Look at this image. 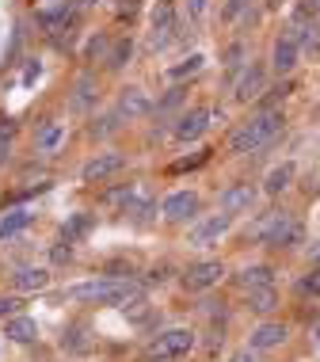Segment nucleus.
I'll return each instance as SVG.
<instances>
[{"label":"nucleus","mask_w":320,"mask_h":362,"mask_svg":"<svg viewBox=\"0 0 320 362\" xmlns=\"http://www.w3.org/2000/svg\"><path fill=\"white\" fill-rule=\"evenodd\" d=\"M61 301H76V305H107V309H126L145 301V282L138 279H119V275H100L88 282H73L61 290Z\"/></svg>","instance_id":"obj_1"},{"label":"nucleus","mask_w":320,"mask_h":362,"mask_svg":"<svg viewBox=\"0 0 320 362\" xmlns=\"http://www.w3.org/2000/svg\"><path fill=\"white\" fill-rule=\"evenodd\" d=\"M286 130V115L283 111H256L244 122H237L225 138V153L229 156H256L259 149L278 141V134Z\"/></svg>","instance_id":"obj_2"},{"label":"nucleus","mask_w":320,"mask_h":362,"mask_svg":"<svg viewBox=\"0 0 320 362\" xmlns=\"http://www.w3.org/2000/svg\"><path fill=\"white\" fill-rule=\"evenodd\" d=\"M244 237L251 244H259V248L290 252V248H297V244H305V221L278 206V210H267L259 221H251Z\"/></svg>","instance_id":"obj_3"},{"label":"nucleus","mask_w":320,"mask_h":362,"mask_svg":"<svg viewBox=\"0 0 320 362\" xmlns=\"http://www.w3.org/2000/svg\"><path fill=\"white\" fill-rule=\"evenodd\" d=\"M187 38H191V31H183L176 0H157L149 12V38H145L149 54H164L176 42H187Z\"/></svg>","instance_id":"obj_4"},{"label":"nucleus","mask_w":320,"mask_h":362,"mask_svg":"<svg viewBox=\"0 0 320 362\" xmlns=\"http://www.w3.org/2000/svg\"><path fill=\"white\" fill-rule=\"evenodd\" d=\"M198 347V332L187 328V325H176V328H164L145 344V358L149 362H172V358H187L191 351Z\"/></svg>","instance_id":"obj_5"},{"label":"nucleus","mask_w":320,"mask_h":362,"mask_svg":"<svg viewBox=\"0 0 320 362\" xmlns=\"http://www.w3.org/2000/svg\"><path fill=\"white\" fill-rule=\"evenodd\" d=\"M271 88V65H263V62H248L244 69H240V76L232 81V100L237 103H259V95H263Z\"/></svg>","instance_id":"obj_6"},{"label":"nucleus","mask_w":320,"mask_h":362,"mask_svg":"<svg viewBox=\"0 0 320 362\" xmlns=\"http://www.w3.org/2000/svg\"><path fill=\"white\" fill-rule=\"evenodd\" d=\"M160 218L168 225H195L202 218V194L198 191H172L168 199L160 202Z\"/></svg>","instance_id":"obj_7"},{"label":"nucleus","mask_w":320,"mask_h":362,"mask_svg":"<svg viewBox=\"0 0 320 362\" xmlns=\"http://www.w3.org/2000/svg\"><path fill=\"white\" fill-rule=\"evenodd\" d=\"M297 62H302V42H297V27L290 23L286 31H278L275 46H271V76H290L297 69Z\"/></svg>","instance_id":"obj_8"},{"label":"nucleus","mask_w":320,"mask_h":362,"mask_svg":"<svg viewBox=\"0 0 320 362\" xmlns=\"http://www.w3.org/2000/svg\"><path fill=\"white\" fill-rule=\"evenodd\" d=\"M221 279H225V263L221 259H195L179 271V286L187 293H206V290L218 286Z\"/></svg>","instance_id":"obj_9"},{"label":"nucleus","mask_w":320,"mask_h":362,"mask_svg":"<svg viewBox=\"0 0 320 362\" xmlns=\"http://www.w3.org/2000/svg\"><path fill=\"white\" fill-rule=\"evenodd\" d=\"M232 225H237V218L232 214H210V218H198L195 225L187 229V244L191 248H210V244H218V240H225L229 233H232Z\"/></svg>","instance_id":"obj_10"},{"label":"nucleus","mask_w":320,"mask_h":362,"mask_svg":"<svg viewBox=\"0 0 320 362\" xmlns=\"http://www.w3.org/2000/svg\"><path fill=\"white\" fill-rule=\"evenodd\" d=\"M126 164H130V156L119 153V149L95 153V156H88V160L81 164V183H107V180H114L119 172H126Z\"/></svg>","instance_id":"obj_11"},{"label":"nucleus","mask_w":320,"mask_h":362,"mask_svg":"<svg viewBox=\"0 0 320 362\" xmlns=\"http://www.w3.org/2000/svg\"><path fill=\"white\" fill-rule=\"evenodd\" d=\"M256 202H259V187H256V183H248V180L229 183V187L218 194V206L225 210V214H232V218L251 214V210H256Z\"/></svg>","instance_id":"obj_12"},{"label":"nucleus","mask_w":320,"mask_h":362,"mask_svg":"<svg viewBox=\"0 0 320 362\" xmlns=\"http://www.w3.org/2000/svg\"><path fill=\"white\" fill-rule=\"evenodd\" d=\"M210 119H213V111H210V107H191V111H183L179 119L172 122V138H176L179 145L198 141L202 134L210 130Z\"/></svg>","instance_id":"obj_13"},{"label":"nucleus","mask_w":320,"mask_h":362,"mask_svg":"<svg viewBox=\"0 0 320 362\" xmlns=\"http://www.w3.org/2000/svg\"><path fill=\"white\" fill-rule=\"evenodd\" d=\"M100 76H95L92 69H84L81 76L73 81V95H69V107L76 115H88V111H95L100 107Z\"/></svg>","instance_id":"obj_14"},{"label":"nucleus","mask_w":320,"mask_h":362,"mask_svg":"<svg viewBox=\"0 0 320 362\" xmlns=\"http://www.w3.org/2000/svg\"><path fill=\"white\" fill-rule=\"evenodd\" d=\"M114 111L122 115V122H134V119H145V115H153V100L145 95V88L130 84L119 92V100H114Z\"/></svg>","instance_id":"obj_15"},{"label":"nucleus","mask_w":320,"mask_h":362,"mask_svg":"<svg viewBox=\"0 0 320 362\" xmlns=\"http://www.w3.org/2000/svg\"><path fill=\"white\" fill-rule=\"evenodd\" d=\"M54 282L50 275V267H42V263H19V267L12 271V286L16 293H38V290H46Z\"/></svg>","instance_id":"obj_16"},{"label":"nucleus","mask_w":320,"mask_h":362,"mask_svg":"<svg viewBox=\"0 0 320 362\" xmlns=\"http://www.w3.org/2000/svg\"><path fill=\"white\" fill-rule=\"evenodd\" d=\"M286 339H290V325H283V320H263V325L251 328L248 347H256V351H278V347H286Z\"/></svg>","instance_id":"obj_17"},{"label":"nucleus","mask_w":320,"mask_h":362,"mask_svg":"<svg viewBox=\"0 0 320 362\" xmlns=\"http://www.w3.org/2000/svg\"><path fill=\"white\" fill-rule=\"evenodd\" d=\"M278 279V267H271V263H248V267H240L237 275H232V282H237V290H263V286H275Z\"/></svg>","instance_id":"obj_18"},{"label":"nucleus","mask_w":320,"mask_h":362,"mask_svg":"<svg viewBox=\"0 0 320 362\" xmlns=\"http://www.w3.org/2000/svg\"><path fill=\"white\" fill-rule=\"evenodd\" d=\"M294 180H297V164L294 160H283V164H275V168H267L263 175V191L267 199H278V194H286L290 187H294Z\"/></svg>","instance_id":"obj_19"},{"label":"nucleus","mask_w":320,"mask_h":362,"mask_svg":"<svg viewBox=\"0 0 320 362\" xmlns=\"http://www.w3.org/2000/svg\"><path fill=\"white\" fill-rule=\"evenodd\" d=\"M218 19H221V27H244L248 31L259 19V8H256V0H225Z\"/></svg>","instance_id":"obj_20"},{"label":"nucleus","mask_w":320,"mask_h":362,"mask_svg":"<svg viewBox=\"0 0 320 362\" xmlns=\"http://www.w3.org/2000/svg\"><path fill=\"white\" fill-rule=\"evenodd\" d=\"M92 347H95V336H92V328L84 325V320L65 325V332H61V351H69V355H88Z\"/></svg>","instance_id":"obj_21"},{"label":"nucleus","mask_w":320,"mask_h":362,"mask_svg":"<svg viewBox=\"0 0 320 362\" xmlns=\"http://www.w3.org/2000/svg\"><path fill=\"white\" fill-rule=\"evenodd\" d=\"M183 103H187V84H172L168 92H164L160 100L153 103V119H160V122H176Z\"/></svg>","instance_id":"obj_22"},{"label":"nucleus","mask_w":320,"mask_h":362,"mask_svg":"<svg viewBox=\"0 0 320 362\" xmlns=\"http://www.w3.org/2000/svg\"><path fill=\"white\" fill-rule=\"evenodd\" d=\"M251 62L248 57V38H232V42L221 50V65H225V84L232 88V81L240 76V69Z\"/></svg>","instance_id":"obj_23"},{"label":"nucleus","mask_w":320,"mask_h":362,"mask_svg":"<svg viewBox=\"0 0 320 362\" xmlns=\"http://www.w3.org/2000/svg\"><path fill=\"white\" fill-rule=\"evenodd\" d=\"M38 214L31 206H19V210H8L4 218H0V240H16L19 233H27L35 225Z\"/></svg>","instance_id":"obj_24"},{"label":"nucleus","mask_w":320,"mask_h":362,"mask_svg":"<svg viewBox=\"0 0 320 362\" xmlns=\"http://www.w3.org/2000/svg\"><path fill=\"white\" fill-rule=\"evenodd\" d=\"M4 339H12V344H38V325L35 317H27V313H19V317L4 320Z\"/></svg>","instance_id":"obj_25"},{"label":"nucleus","mask_w":320,"mask_h":362,"mask_svg":"<svg viewBox=\"0 0 320 362\" xmlns=\"http://www.w3.org/2000/svg\"><path fill=\"white\" fill-rule=\"evenodd\" d=\"M130 62H134V38L130 35H114V46H111V54H107L103 69L107 73H122Z\"/></svg>","instance_id":"obj_26"},{"label":"nucleus","mask_w":320,"mask_h":362,"mask_svg":"<svg viewBox=\"0 0 320 362\" xmlns=\"http://www.w3.org/2000/svg\"><path fill=\"white\" fill-rule=\"evenodd\" d=\"M111 46H114V35H111V31H95V35H88V42H84V50H81V62H84V65L107 62Z\"/></svg>","instance_id":"obj_27"},{"label":"nucleus","mask_w":320,"mask_h":362,"mask_svg":"<svg viewBox=\"0 0 320 362\" xmlns=\"http://www.w3.org/2000/svg\"><path fill=\"white\" fill-rule=\"evenodd\" d=\"M294 95V81L290 76H283L278 84H271L263 95H259V103H256V111H283V103Z\"/></svg>","instance_id":"obj_28"},{"label":"nucleus","mask_w":320,"mask_h":362,"mask_svg":"<svg viewBox=\"0 0 320 362\" xmlns=\"http://www.w3.org/2000/svg\"><path fill=\"white\" fill-rule=\"evenodd\" d=\"M278 305H283V290L278 286H263V290L248 293V309L256 313V317H267V313H275Z\"/></svg>","instance_id":"obj_29"},{"label":"nucleus","mask_w":320,"mask_h":362,"mask_svg":"<svg viewBox=\"0 0 320 362\" xmlns=\"http://www.w3.org/2000/svg\"><path fill=\"white\" fill-rule=\"evenodd\" d=\"M122 214H126L134 225H149V221H157V199H145V194L138 191L130 202H126Z\"/></svg>","instance_id":"obj_30"},{"label":"nucleus","mask_w":320,"mask_h":362,"mask_svg":"<svg viewBox=\"0 0 320 362\" xmlns=\"http://www.w3.org/2000/svg\"><path fill=\"white\" fill-rule=\"evenodd\" d=\"M61 141H65V122H46L42 130L35 134V149L42 156H54Z\"/></svg>","instance_id":"obj_31"},{"label":"nucleus","mask_w":320,"mask_h":362,"mask_svg":"<svg viewBox=\"0 0 320 362\" xmlns=\"http://www.w3.org/2000/svg\"><path fill=\"white\" fill-rule=\"evenodd\" d=\"M92 229H95V214H73V218L61 225V237L69 244H81L84 237H92Z\"/></svg>","instance_id":"obj_32"},{"label":"nucleus","mask_w":320,"mask_h":362,"mask_svg":"<svg viewBox=\"0 0 320 362\" xmlns=\"http://www.w3.org/2000/svg\"><path fill=\"white\" fill-rule=\"evenodd\" d=\"M294 293L302 301H320V267H316V263L305 271V275L294 279Z\"/></svg>","instance_id":"obj_33"},{"label":"nucleus","mask_w":320,"mask_h":362,"mask_svg":"<svg viewBox=\"0 0 320 362\" xmlns=\"http://www.w3.org/2000/svg\"><path fill=\"white\" fill-rule=\"evenodd\" d=\"M202 69H206V57H202V54H191V57H183L179 65H172V69H168V81H172V84H183V81H191V76H198Z\"/></svg>","instance_id":"obj_34"},{"label":"nucleus","mask_w":320,"mask_h":362,"mask_svg":"<svg viewBox=\"0 0 320 362\" xmlns=\"http://www.w3.org/2000/svg\"><path fill=\"white\" fill-rule=\"evenodd\" d=\"M297 42H302V57H316L320 54V23H302L297 27Z\"/></svg>","instance_id":"obj_35"},{"label":"nucleus","mask_w":320,"mask_h":362,"mask_svg":"<svg viewBox=\"0 0 320 362\" xmlns=\"http://www.w3.org/2000/svg\"><path fill=\"white\" fill-rule=\"evenodd\" d=\"M23 309H27L23 293H0V325H4V320H12V317H19Z\"/></svg>","instance_id":"obj_36"},{"label":"nucleus","mask_w":320,"mask_h":362,"mask_svg":"<svg viewBox=\"0 0 320 362\" xmlns=\"http://www.w3.org/2000/svg\"><path fill=\"white\" fill-rule=\"evenodd\" d=\"M119 126H122V115L111 111V115H103V119H95V122L88 126V134H92V138H111Z\"/></svg>","instance_id":"obj_37"},{"label":"nucleus","mask_w":320,"mask_h":362,"mask_svg":"<svg viewBox=\"0 0 320 362\" xmlns=\"http://www.w3.org/2000/svg\"><path fill=\"white\" fill-rule=\"evenodd\" d=\"M12 138H16V122L12 119H0V168H4L8 156H12Z\"/></svg>","instance_id":"obj_38"},{"label":"nucleus","mask_w":320,"mask_h":362,"mask_svg":"<svg viewBox=\"0 0 320 362\" xmlns=\"http://www.w3.org/2000/svg\"><path fill=\"white\" fill-rule=\"evenodd\" d=\"M206 160H210V149H202V153H195V156H183V160H172V164H168V172H172V175H179V172H195V168H202Z\"/></svg>","instance_id":"obj_39"},{"label":"nucleus","mask_w":320,"mask_h":362,"mask_svg":"<svg viewBox=\"0 0 320 362\" xmlns=\"http://www.w3.org/2000/svg\"><path fill=\"white\" fill-rule=\"evenodd\" d=\"M138 191H141V183H122V187L107 191V202H111V206H119V210H126V202H130Z\"/></svg>","instance_id":"obj_40"},{"label":"nucleus","mask_w":320,"mask_h":362,"mask_svg":"<svg viewBox=\"0 0 320 362\" xmlns=\"http://www.w3.org/2000/svg\"><path fill=\"white\" fill-rule=\"evenodd\" d=\"M210 12V0H187V19H191V27H198L202 19H206Z\"/></svg>","instance_id":"obj_41"},{"label":"nucleus","mask_w":320,"mask_h":362,"mask_svg":"<svg viewBox=\"0 0 320 362\" xmlns=\"http://www.w3.org/2000/svg\"><path fill=\"white\" fill-rule=\"evenodd\" d=\"M168 271H172V263H153L149 275H145V286H160V282H168Z\"/></svg>","instance_id":"obj_42"},{"label":"nucleus","mask_w":320,"mask_h":362,"mask_svg":"<svg viewBox=\"0 0 320 362\" xmlns=\"http://www.w3.org/2000/svg\"><path fill=\"white\" fill-rule=\"evenodd\" d=\"M50 259H54V263H69V259H73V244H69V240H65V244H54V248H50Z\"/></svg>","instance_id":"obj_43"},{"label":"nucleus","mask_w":320,"mask_h":362,"mask_svg":"<svg viewBox=\"0 0 320 362\" xmlns=\"http://www.w3.org/2000/svg\"><path fill=\"white\" fill-rule=\"evenodd\" d=\"M232 362H263V358H259L256 347H240L237 355H232Z\"/></svg>","instance_id":"obj_44"},{"label":"nucleus","mask_w":320,"mask_h":362,"mask_svg":"<svg viewBox=\"0 0 320 362\" xmlns=\"http://www.w3.org/2000/svg\"><path fill=\"white\" fill-rule=\"evenodd\" d=\"M38 73H42V65H38V62H31V65H27V73H23V84H31Z\"/></svg>","instance_id":"obj_45"},{"label":"nucleus","mask_w":320,"mask_h":362,"mask_svg":"<svg viewBox=\"0 0 320 362\" xmlns=\"http://www.w3.org/2000/svg\"><path fill=\"white\" fill-rule=\"evenodd\" d=\"M309 263H316V267H320V240L309 244Z\"/></svg>","instance_id":"obj_46"},{"label":"nucleus","mask_w":320,"mask_h":362,"mask_svg":"<svg viewBox=\"0 0 320 362\" xmlns=\"http://www.w3.org/2000/svg\"><path fill=\"white\" fill-rule=\"evenodd\" d=\"M81 8H100V4H111V0H76Z\"/></svg>","instance_id":"obj_47"},{"label":"nucleus","mask_w":320,"mask_h":362,"mask_svg":"<svg viewBox=\"0 0 320 362\" xmlns=\"http://www.w3.org/2000/svg\"><path fill=\"white\" fill-rule=\"evenodd\" d=\"M313 339H316V344H320V317L313 320Z\"/></svg>","instance_id":"obj_48"},{"label":"nucleus","mask_w":320,"mask_h":362,"mask_svg":"<svg viewBox=\"0 0 320 362\" xmlns=\"http://www.w3.org/2000/svg\"><path fill=\"white\" fill-rule=\"evenodd\" d=\"M278 4H286V0H267V8H271V12H275Z\"/></svg>","instance_id":"obj_49"}]
</instances>
